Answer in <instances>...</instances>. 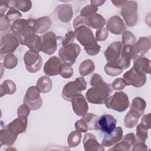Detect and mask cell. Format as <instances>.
<instances>
[{
  "instance_id": "obj_1",
  "label": "cell",
  "mask_w": 151,
  "mask_h": 151,
  "mask_svg": "<svg viewBox=\"0 0 151 151\" xmlns=\"http://www.w3.org/2000/svg\"><path fill=\"white\" fill-rule=\"evenodd\" d=\"M74 33L75 38L84 47L87 54L95 55L99 52L101 47L97 44L90 28L82 25L75 28Z\"/></svg>"
},
{
  "instance_id": "obj_2",
  "label": "cell",
  "mask_w": 151,
  "mask_h": 151,
  "mask_svg": "<svg viewBox=\"0 0 151 151\" xmlns=\"http://www.w3.org/2000/svg\"><path fill=\"white\" fill-rule=\"evenodd\" d=\"M111 93V88L109 84H103L90 88L86 93V99L92 104H101L109 97Z\"/></svg>"
},
{
  "instance_id": "obj_3",
  "label": "cell",
  "mask_w": 151,
  "mask_h": 151,
  "mask_svg": "<svg viewBox=\"0 0 151 151\" xmlns=\"http://www.w3.org/2000/svg\"><path fill=\"white\" fill-rule=\"evenodd\" d=\"M11 29L12 33L16 35L20 41L26 37L36 34L35 29V19L29 18L19 19L15 21L11 27Z\"/></svg>"
},
{
  "instance_id": "obj_4",
  "label": "cell",
  "mask_w": 151,
  "mask_h": 151,
  "mask_svg": "<svg viewBox=\"0 0 151 151\" xmlns=\"http://www.w3.org/2000/svg\"><path fill=\"white\" fill-rule=\"evenodd\" d=\"M87 87V83L83 77H77L74 81H70L63 87L62 91L63 98L68 101H71L76 96L81 94V91Z\"/></svg>"
},
{
  "instance_id": "obj_5",
  "label": "cell",
  "mask_w": 151,
  "mask_h": 151,
  "mask_svg": "<svg viewBox=\"0 0 151 151\" xmlns=\"http://www.w3.org/2000/svg\"><path fill=\"white\" fill-rule=\"evenodd\" d=\"M104 103L108 109L118 112H123L128 108L129 100L127 95L124 92L118 91L108 97Z\"/></svg>"
},
{
  "instance_id": "obj_6",
  "label": "cell",
  "mask_w": 151,
  "mask_h": 151,
  "mask_svg": "<svg viewBox=\"0 0 151 151\" xmlns=\"http://www.w3.org/2000/svg\"><path fill=\"white\" fill-rule=\"evenodd\" d=\"M121 15L129 27H134L138 19L137 2L134 1H127L122 7Z\"/></svg>"
},
{
  "instance_id": "obj_7",
  "label": "cell",
  "mask_w": 151,
  "mask_h": 151,
  "mask_svg": "<svg viewBox=\"0 0 151 151\" xmlns=\"http://www.w3.org/2000/svg\"><path fill=\"white\" fill-rule=\"evenodd\" d=\"M80 51V45L76 43H72L62 47L59 50L58 55L63 63L71 65L75 63Z\"/></svg>"
},
{
  "instance_id": "obj_8",
  "label": "cell",
  "mask_w": 151,
  "mask_h": 151,
  "mask_svg": "<svg viewBox=\"0 0 151 151\" xmlns=\"http://www.w3.org/2000/svg\"><path fill=\"white\" fill-rule=\"evenodd\" d=\"M23 59L28 72L35 73L41 70L42 60L38 52L29 50L25 53Z\"/></svg>"
},
{
  "instance_id": "obj_9",
  "label": "cell",
  "mask_w": 151,
  "mask_h": 151,
  "mask_svg": "<svg viewBox=\"0 0 151 151\" xmlns=\"http://www.w3.org/2000/svg\"><path fill=\"white\" fill-rule=\"evenodd\" d=\"M18 37L13 33H8L2 37L1 39V57L12 54L19 44Z\"/></svg>"
},
{
  "instance_id": "obj_10",
  "label": "cell",
  "mask_w": 151,
  "mask_h": 151,
  "mask_svg": "<svg viewBox=\"0 0 151 151\" xmlns=\"http://www.w3.org/2000/svg\"><path fill=\"white\" fill-rule=\"evenodd\" d=\"M40 93V91L37 86H31L26 91L23 101L29 106L31 110L39 109L42 104V100Z\"/></svg>"
},
{
  "instance_id": "obj_11",
  "label": "cell",
  "mask_w": 151,
  "mask_h": 151,
  "mask_svg": "<svg viewBox=\"0 0 151 151\" xmlns=\"http://www.w3.org/2000/svg\"><path fill=\"white\" fill-rule=\"evenodd\" d=\"M123 78L126 86H133L135 87L143 86L147 80L146 74L137 71L133 67L123 74Z\"/></svg>"
},
{
  "instance_id": "obj_12",
  "label": "cell",
  "mask_w": 151,
  "mask_h": 151,
  "mask_svg": "<svg viewBox=\"0 0 151 151\" xmlns=\"http://www.w3.org/2000/svg\"><path fill=\"white\" fill-rule=\"evenodd\" d=\"M41 51L48 55L54 53L57 48V37L52 31L48 32L41 37Z\"/></svg>"
},
{
  "instance_id": "obj_13",
  "label": "cell",
  "mask_w": 151,
  "mask_h": 151,
  "mask_svg": "<svg viewBox=\"0 0 151 151\" xmlns=\"http://www.w3.org/2000/svg\"><path fill=\"white\" fill-rule=\"evenodd\" d=\"M117 120L110 114H103L98 119L97 130H100L107 135L112 133L116 127Z\"/></svg>"
},
{
  "instance_id": "obj_14",
  "label": "cell",
  "mask_w": 151,
  "mask_h": 151,
  "mask_svg": "<svg viewBox=\"0 0 151 151\" xmlns=\"http://www.w3.org/2000/svg\"><path fill=\"white\" fill-rule=\"evenodd\" d=\"M150 41L147 37H140L137 42L132 47L131 50L132 59L134 60L138 57L143 56L150 48Z\"/></svg>"
},
{
  "instance_id": "obj_15",
  "label": "cell",
  "mask_w": 151,
  "mask_h": 151,
  "mask_svg": "<svg viewBox=\"0 0 151 151\" xmlns=\"http://www.w3.org/2000/svg\"><path fill=\"white\" fill-rule=\"evenodd\" d=\"M63 62L56 56L50 57L44 64L43 70L47 76H55L60 73V67Z\"/></svg>"
},
{
  "instance_id": "obj_16",
  "label": "cell",
  "mask_w": 151,
  "mask_h": 151,
  "mask_svg": "<svg viewBox=\"0 0 151 151\" xmlns=\"http://www.w3.org/2000/svg\"><path fill=\"white\" fill-rule=\"evenodd\" d=\"M74 113L78 116H83L88 110L87 102L83 95L80 94L74 97L71 101Z\"/></svg>"
},
{
  "instance_id": "obj_17",
  "label": "cell",
  "mask_w": 151,
  "mask_h": 151,
  "mask_svg": "<svg viewBox=\"0 0 151 151\" xmlns=\"http://www.w3.org/2000/svg\"><path fill=\"white\" fill-rule=\"evenodd\" d=\"M106 29L112 34L120 35L126 29V26L122 19L115 15L111 17L106 23Z\"/></svg>"
},
{
  "instance_id": "obj_18",
  "label": "cell",
  "mask_w": 151,
  "mask_h": 151,
  "mask_svg": "<svg viewBox=\"0 0 151 151\" xmlns=\"http://www.w3.org/2000/svg\"><path fill=\"white\" fill-rule=\"evenodd\" d=\"M122 44L120 41H115L110 44L104 52V55L108 62L118 61L121 54Z\"/></svg>"
},
{
  "instance_id": "obj_19",
  "label": "cell",
  "mask_w": 151,
  "mask_h": 151,
  "mask_svg": "<svg viewBox=\"0 0 151 151\" xmlns=\"http://www.w3.org/2000/svg\"><path fill=\"white\" fill-rule=\"evenodd\" d=\"M83 143L86 151L104 150V147L97 142L96 136L92 133H87L84 134Z\"/></svg>"
},
{
  "instance_id": "obj_20",
  "label": "cell",
  "mask_w": 151,
  "mask_h": 151,
  "mask_svg": "<svg viewBox=\"0 0 151 151\" xmlns=\"http://www.w3.org/2000/svg\"><path fill=\"white\" fill-rule=\"evenodd\" d=\"M27 118H23L18 117L14 119L8 125L6 128L13 134L18 136L20 133H24L27 126Z\"/></svg>"
},
{
  "instance_id": "obj_21",
  "label": "cell",
  "mask_w": 151,
  "mask_h": 151,
  "mask_svg": "<svg viewBox=\"0 0 151 151\" xmlns=\"http://www.w3.org/2000/svg\"><path fill=\"white\" fill-rule=\"evenodd\" d=\"M20 44L27 46L31 50L38 52L41 51V38L36 34L26 37L20 41Z\"/></svg>"
},
{
  "instance_id": "obj_22",
  "label": "cell",
  "mask_w": 151,
  "mask_h": 151,
  "mask_svg": "<svg viewBox=\"0 0 151 151\" xmlns=\"http://www.w3.org/2000/svg\"><path fill=\"white\" fill-rule=\"evenodd\" d=\"M123 129L121 127L119 126L115 128L112 133L107 136L102 140L101 145L105 147H110L121 140L123 137Z\"/></svg>"
},
{
  "instance_id": "obj_23",
  "label": "cell",
  "mask_w": 151,
  "mask_h": 151,
  "mask_svg": "<svg viewBox=\"0 0 151 151\" xmlns=\"http://www.w3.org/2000/svg\"><path fill=\"white\" fill-rule=\"evenodd\" d=\"M137 71L145 74L150 73V60L143 56H140L134 60L133 67Z\"/></svg>"
},
{
  "instance_id": "obj_24",
  "label": "cell",
  "mask_w": 151,
  "mask_h": 151,
  "mask_svg": "<svg viewBox=\"0 0 151 151\" xmlns=\"http://www.w3.org/2000/svg\"><path fill=\"white\" fill-rule=\"evenodd\" d=\"M6 1L9 9H15L24 12L29 11L32 6L31 1L29 0H14Z\"/></svg>"
},
{
  "instance_id": "obj_25",
  "label": "cell",
  "mask_w": 151,
  "mask_h": 151,
  "mask_svg": "<svg viewBox=\"0 0 151 151\" xmlns=\"http://www.w3.org/2000/svg\"><path fill=\"white\" fill-rule=\"evenodd\" d=\"M17 136L11 133L6 126L0 130V142L1 145L8 146H12L16 140Z\"/></svg>"
},
{
  "instance_id": "obj_26",
  "label": "cell",
  "mask_w": 151,
  "mask_h": 151,
  "mask_svg": "<svg viewBox=\"0 0 151 151\" xmlns=\"http://www.w3.org/2000/svg\"><path fill=\"white\" fill-rule=\"evenodd\" d=\"M73 15V8L70 4H64L58 6V17L60 21L64 22H68Z\"/></svg>"
},
{
  "instance_id": "obj_27",
  "label": "cell",
  "mask_w": 151,
  "mask_h": 151,
  "mask_svg": "<svg viewBox=\"0 0 151 151\" xmlns=\"http://www.w3.org/2000/svg\"><path fill=\"white\" fill-rule=\"evenodd\" d=\"M51 20L46 16L35 19V29L36 34L45 33L51 26Z\"/></svg>"
},
{
  "instance_id": "obj_28",
  "label": "cell",
  "mask_w": 151,
  "mask_h": 151,
  "mask_svg": "<svg viewBox=\"0 0 151 151\" xmlns=\"http://www.w3.org/2000/svg\"><path fill=\"white\" fill-rule=\"evenodd\" d=\"M105 24V19L99 14L96 13L87 18V25L89 28L100 29L103 28Z\"/></svg>"
},
{
  "instance_id": "obj_29",
  "label": "cell",
  "mask_w": 151,
  "mask_h": 151,
  "mask_svg": "<svg viewBox=\"0 0 151 151\" xmlns=\"http://www.w3.org/2000/svg\"><path fill=\"white\" fill-rule=\"evenodd\" d=\"M132 46H123V47H122L119 61L123 70L127 69L130 65V61L132 60L131 50Z\"/></svg>"
},
{
  "instance_id": "obj_30",
  "label": "cell",
  "mask_w": 151,
  "mask_h": 151,
  "mask_svg": "<svg viewBox=\"0 0 151 151\" xmlns=\"http://www.w3.org/2000/svg\"><path fill=\"white\" fill-rule=\"evenodd\" d=\"M123 70V67L120 65L119 60L113 62H108L105 67V73L111 77H115L120 74Z\"/></svg>"
},
{
  "instance_id": "obj_31",
  "label": "cell",
  "mask_w": 151,
  "mask_h": 151,
  "mask_svg": "<svg viewBox=\"0 0 151 151\" xmlns=\"http://www.w3.org/2000/svg\"><path fill=\"white\" fill-rule=\"evenodd\" d=\"M36 86L40 90V93H47L51 90L52 83L49 77L44 76L38 79L36 83Z\"/></svg>"
},
{
  "instance_id": "obj_32",
  "label": "cell",
  "mask_w": 151,
  "mask_h": 151,
  "mask_svg": "<svg viewBox=\"0 0 151 151\" xmlns=\"http://www.w3.org/2000/svg\"><path fill=\"white\" fill-rule=\"evenodd\" d=\"M140 117V116L137 112L132 109H130V110L125 116L124 119V123L125 126L129 129L133 128L138 123Z\"/></svg>"
},
{
  "instance_id": "obj_33",
  "label": "cell",
  "mask_w": 151,
  "mask_h": 151,
  "mask_svg": "<svg viewBox=\"0 0 151 151\" xmlns=\"http://www.w3.org/2000/svg\"><path fill=\"white\" fill-rule=\"evenodd\" d=\"M95 69V65L93 61L90 59L84 60L79 65L78 71L81 76H86L91 74Z\"/></svg>"
},
{
  "instance_id": "obj_34",
  "label": "cell",
  "mask_w": 151,
  "mask_h": 151,
  "mask_svg": "<svg viewBox=\"0 0 151 151\" xmlns=\"http://www.w3.org/2000/svg\"><path fill=\"white\" fill-rule=\"evenodd\" d=\"M17 90L15 83L10 80H5L2 84L0 86V93L1 97H2L5 94L9 95L14 94Z\"/></svg>"
},
{
  "instance_id": "obj_35",
  "label": "cell",
  "mask_w": 151,
  "mask_h": 151,
  "mask_svg": "<svg viewBox=\"0 0 151 151\" xmlns=\"http://www.w3.org/2000/svg\"><path fill=\"white\" fill-rule=\"evenodd\" d=\"M146 107V103L145 100L142 97H136L132 101L130 109L137 112L141 116L143 114Z\"/></svg>"
},
{
  "instance_id": "obj_36",
  "label": "cell",
  "mask_w": 151,
  "mask_h": 151,
  "mask_svg": "<svg viewBox=\"0 0 151 151\" xmlns=\"http://www.w3.org/2000/svg\"><path fill=\"white\" fill-rule=\"evenodd\" d=\"M99 117L91 113H87L84 115L81 119L83 120L88 126V129L90 130H97V123Z\"/></svg>"
},
{
  "instance_id": "obj_37",
  "label": "cell",
  "mask_w": 151,
  "mask_h": 151,
  "mask_svg": "<svg viewBox=\"0 0 151 151\" xmlns=\"http://www.w3.org/2000/svg\"><path fill=\"white\" fill-rule=\"evenodd\" d=\"M148 128L143 124H139L136 129V142H145L148 137L147 130Z\"/></svg>"
},
{
  "instance_id": "obj_38",
  "label": "cell",
  "mask_w": 151,
  "mask_h": 151,
  "mask_svg": "<svg viewBox=\"0 0 151 151\" xmlns=\"http://www.w3.org/2000/svg\"><path fill=\"white\" fill-rule=\"evenodd\" d=\"M81 134L80 132L75 130L71 132L68 136L67 142L69 147H74L77 146L81 140Z\"/></svg>"
},
{
  "instance_id": "obj_39",
  "label": "cell",
  "mask_w": 151,
  "mask_h": 151,
  "mask_svg": "<svg viewBox=\"0 0 151 151\" xmlns=\"http://www.w3.org/2000/svg\"><path fill=\"white\" fill-rule=\"evenodd\" d=\"M18 64V59L15 55L12 54L6 55L3 60V65L7 69H12L15 68Z\"/></svg>"
},
{
  "instance_id": "obj_40",
  "label": "cell",
  "mask_w": 151,
  "mask_h": 151,
  "mask_svg": "<svg viewBox=\"0 0 151 151\" xmlns=\"http://www.w3.org/2000/svg\"><path fill=\"white\" fill-rule=\"evenodd\" d=\"M122 41L123 46H132L136 42V39L133 34L126 31L122 34Z\"/></svg>"
},
{
  "instance_id": "obj_41",
  "label": "cell",
  "mask_w": 151,
  "mask_h": 151,
  "mask_svg": "<svg viewBox=\"0 0 151 151\" xmlns=\"http://www.w3.org/2000/svg\"><path fill=\"white\" fill-rule=\"evenodd\" d=\"M60 76L64 78H69L73 74V69L71 65L66 63H63L60 69Z\"/></svg>"
},
{
  "instance_id": "obj_42",
  "label": "cell",
  "mask_w": 151,
  "mask_h": 151,
  "mask_svg": "<svg viewBox=\"0 0 151 151\" xmlns=\"http://www.w3.org/2000/svg\"><path fill=\"white\" fill-rule=\"evenodd\" d=\"M98 10V8L90 4L83 7L80 12V15L86 18H88L95 14Z\"/></svg>"
},
{
  "instance_id": "obj_43",
  "label": "cell",
  "mask_w": 151,
  "mask_h": 151,
  "mask_svg": "<svg viewBox=\"0 0 151 151\" xmlns=\"http://www.w3.org/2000/svg\"><path fill=\"white\" fill-rule=\"evenodd\" d=\"M30 110H31L30 108L27 104L25 103L22 104L18 108V110H17L18 117L27 118L29 114Z\"/></svg>"
},
{
  "instance_id": "obj_44",
  "label": "cell",
  "mask_w": 151,
  "mask_h": 151,
  "mask_svg": "<svg viewBox=\"0 0 151 151\" xmlns=\"http://www.w3.org/2000/svg\"><path fill=\"white\" fill-rule=\"evenodd\" d=\"M132 146L126 140L122 139V142L117 143L114 147L109 149V150H129Z\"/></svg>"
},
{
  "instance_id": "obj_45",
  "label": "cell",
  "mask_w": 151,
  "mask_h": 151,
  "mask_svg": "<svg viewBox=\"0 0 151 151\" xmlns=\"http://www.w3.org/2000/svg\"><path fill=\"white\" fill-rule=\"evenodd\" d=\"M6 17L9 19L10 21H13L14 22L15 21L20 19L22 15L18 10L15 9H10L6 13Z\"/></svg>"
},
{
  "instance_id": "obj_46",
  "label": "cell",
  "mask_w": 151,
  "mask_h": 151,
  "mask_svg": "<svg viewBox=\"0 0 151 151\" xmlns=\"http://www.w3.org/2000/svg\"><path fill=\"white\" fill-rule=\"evenodd\" d=\"M108 31L106 28L103 27L98 29L96 32V40L98 41H103L106 40L108 37Z\"/></svg>"
},
{
  "instance_id": "obj_47",
  "label": "cell",
  "mask_w": 151,
  "mask_h": 151,
  "mask_svg": "<svg viewBox=\"0 0 151 151\" xmlns=\"http://www.w3.org/2000/svg\"><path fill=\"white\" fill-rule=\"evenodd\" d=\"M74 38H75V36L73 31H70L67 32L62 40L61 43H62L63 47L72 44L74 40Z\"/></svg>"
},
{
  "instance_id": "obj_48",
  "label": "cell",
  "mask_w": 151,
  "mask_h": 151,
  "mask_svg": "<svg viewBox=\"0 0 151 151\" xmlns=\"http://www.w3.org/2000/svg\"><path fill=\"white\" fill-rule=\"evenodd\" d=\"M126 86V83L123 78H117L112 83L111 87L114 90H123Z\"/></svg>"
},
{
  "instance_id": "obj_49",
  "label": "cell",
  "mask_w": 151,
  "mask_h": 151,
  "mask_svg": "<svg viewBox=\"0 0 151 151\" xmlns=\"http://www.w3.org/2000/svg\"><path fill=\"white\" fill-rule=\"evenodd\" d=\"M74 126H75L76 130L80 133H86L88 130L87 124L82 119L77 121L75 123Z\"/></svg>"
},
{
  "instance_id": "obj_50",
  "label": "cell",
  "mask_w": 151,
  "mask_h": 151,
  "mask_svg": "<svg viewBox=\"0 0 151 151\" xmlns=\"http://www.w3.org/2000/svg\"><path fill=\"white\" fill-rule=\"evenodd\" d=\"M104 83V81L103 78L101 77V76L97 73L93 74L91 77L90 85L92 87L103 84Z\"/></svg>"
},
{
  "instance_id": "obj_51",
  "label": "cell",
  "mask_w": 151,
  "mask_h": 151,
  "mask_svg": "<svg viewBox=\"0 0 151 151\" xmlns=\"http://www.w3.org/2000/svg\"><path fill=\"white\" fill-rule=\"evenodd\" d=\"M9 19L6 17V15L0 17V29L1 31H6L10 27Z\"/></svg>"
},
{
  "instance_id": "obj_52",
  "label": "cell",
  "mask_w": 151,
  "mask_h": 151,
  "mask_svg": "<svg viewBox=\"0 0 151 151\" xmlns=\"http://www.w3.org/2000/svg\"><path fill=\"white\" fill-rule=\"evenodd\" d=\"M82 25H87V18L79 15L73 21V27L75 28L82 26Z\"/></svg>"
},
{
  "instance_id": "obj_53",
  "label": "cell",
  "mask_w": 151,
  "mask_h": 151,
  "mask_svg": "<svg viewBox=\"0 0 151 151\" xmlns=\"http://www.w3.org/2000/svg\"><path fill=\"white\" fill-rule=\"evenodd\" d=\"M123 139L128 142L132 146H133L136 143V137L133 133H130L126 134L123 137Z\"/></svg>"
},
{
  "instance_id": "obj_54",
  "label": "cell",
  "mask_w": 151,
  "mask_h": 151,
  "mask_svg": "<svg viewBox=\"0 0 151 151\" xmlns=\"http://www.w3.org/2000/svg\"><path fill=\"white\" fill-rule=\"evenodd\" d=\"M133 147L132 149L133 150H147V146L145 144V142H137L133 146Z\"/></svg>"
},
{
  "instance_id": "obj_55",
  "label": "cell",
  "mask_w": 151,
  "mask_h": 151,
  "mask_svg": "<svg viewBox=\"0 0 151 151\" xmlns=\"http://www.w3.org/2000/svg\"><path fill=\"white\" fill-rule=\"evenodd\" d=\"M141 123L145 124L149 129L151 128L150 126V113H148L143 116L141 120Z\"/></svg>"
},
{
  "instance_id": "obj_56",
  "label": "cell",
  "mask_w": 151,
  "mask_h": 151,
  "mask_svg": "<svg viewBox=\"0 0 151 151\" xmlns=\"http://www.w3.org/2000/svg\"><path fill=\"white\" fill-rule=\"evenodd\" d=\"M8 8V5L6 1H1L0 4V17L5 15L4 14Z\"/></svg>"
},
{
  "instance_id": "obj_57",
  "label": "cell",
  "mask_w": 151,
  "mask_h": 151,
  "mask_svg": "<svg viewBox=\"0 0 151 151\" xmlns=\"http://www.w3.org/2000/svg\"><path fill=\"white\" fill-rule=\"evenodd\" d=\"M106 2V1H99V0H93V1H91L90 2H91V4L97 7L98 6H100L101 5H102L104 2Z\"/></svg>"
},
{
  "instance_id": "obj_58",
  "label": "cell",
  "mask_w": 151,
  "mask_h": 151,
  "mask_svg": "<svg viewBox=\"0 0 151 151\" xmlns=\"http://www.w3.org/2000/svg\"><path fill=\"white\" fill-rule=\"evenodd\" d=\"M127 1H111V2L117 7L120 8L126 3Z\"/></svg>"
}]
</instances>
